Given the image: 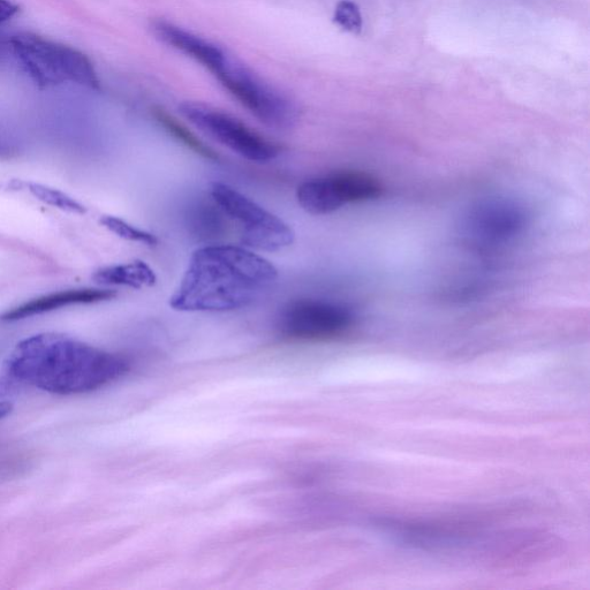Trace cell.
Returning a JSON list of instances; mask_svg holds the SVG:
<instances>
[{"mask_svg": "<svg viewBox=\"0 0 590 590\" xmlns=\"http://www.w3.org/2000/svg\"><path fill=\"white\" fill-rule=\"evenodd\" d=\"M377 179L367 173L345 171L308 179L297 189L300 207L310 215L335 213L350 203L374 200L381 195Z\"/></svg>", "mask_w": 590, "mask_h": 590, "instance_id": "52a82bcc", "label": "cell"}, {"mask_svg": "<svg viewBox=\"0 0 590 590\" xmlns=\"http://www.w3.org/2000/svg\"><path fill=\"white\" fill-rule=\"evenodd\" d=\"M18 142L14 140L13 136L6 132L3 127H0V158L9 160L19 155Z\"/></svg>", "mask_w": 590, "mask_h": 590, "instance_id": "ac0fdd59", "label": "cell"}, {"mask_svg": "<svg viewBox=\"0 0 590 590\" xmlns=\"http://www.w3.org/2000/svg\"><path fill=\"white\" fill-rule=\"evenodd\" d=\"M334 21L345 32L360 34L362 30V15L357 4L351 0H342L336 6Z\"/></svg>", "mask_w": 590, "mask_h": 590, "instance_id": "e0dca14e", "label": "cell"}, {"mask_svg": "<svg viewBox=\"0 0 590 590\" xmlns=\"http://www.w3.org/2000/svg\"><path fill=\"white\" fill-rule=\"evenodd\" d=\"M153 30L158 40L195 59L196 62L207 67L210 72L215 73L228 56L216 44L170 24L168 21L154 22Z\"/></svg>", "mask_w": 590, "mask_h": 590, "instance_id": "8fae6325", "label": "cell"}, {"mask_svg": "<svg viewBox=\"0 0 590 590\" xmlns=\"http://www.w3.org/2000/svg\"><path fill=\"white\" fill-rule=\"evenodd\" d=\"M154 117L166 132L173 136L177 141L183 143L188 149L194 151L209 161H219V155L216 151L204 143L199 136H196L188 127L181 124L178 119L171 116L170 113L163 109H155Z\"/></svg>", "mask_w": 590, "mask_h": 590, "instance_id": "4fadbf2b", "label": "cell"}, {"mask_svg": "<svg viewBox=\"0 0 590 590\" xmlns=\"http://www.w3.org/2000/svg\"><path fill=\"white\" fill-rule=\"evenodd\" d=\"M101 224L105 229H108L110 232L116 234V236L121 239L139 242V244L150 247L156 246L158 244V239L155 234L136 228V226L124 221V219L119 217L103 216L101 218Z\"/></svg>", "mask_w": 590, "mask_h": 590, "instance_id": "2e32d148", "label": "cell"}, {"mask_svg": "<svg viewBox=\"0 0 590 590\" xmlns=\"http://www.w3.org/2000/svg\"><path fill=\"white\" fill-rule=\"evenodd\" d=\"M528 223V211L518 201L488 199L467 211L461 222V233L476 246L497 247L521 236Z\"/></svg>", "mask_w": 590, "mask_h": 590, "instance_id": "ba28073f", "label": "cell"}, {"mask_svg": "<svg viewBox=\"0 0 590 590\" xmlns=\"http://www.w3.org/2000/svg\"><path fill=\"white\" fill-rule=\"evenodd\" d=\"M353 310L340 302L299 299L287 305L279 317V329L297 340H325L349 331L354 324Z\"/></svg>", "mask_w": 590, "mask_h": 590, "instance_id": "9c48e42d", "label": "cell"}, {"mask_svg": "<svg viewBox=\"0 0 590 590\" xmlns=\"http://www.w3.org/2000/svg\"><path fill=\"white\" fill-rule=\"evenodd\" d=\"M211 198L226 217L240 224L242 246L261 252H278L293 244L295 234L282 218L248 196L223 183H213Z\"/></svg>", "mask_w": 590, "mask_h": 590, "instance_id": "277c9868", "label": "cell"}, {"mask_svg": "<svg viewBox=\"0 0 590 590\" xmlns=\"http://www.w3.org/2000/svg\"><path fill=\"white\" fill-rule=\"evenodd\" d=\"M117 293L102 289H75L43 295L26 302V304L7 310L0 315V321L15 322L36 315L54 312V310L73 306L97 304L115 298Z\"/></svg>", "mask_w": 590, "mask_h": 590, "instance_id": "30bf717a", "label": "cell"}, {"mask_svg": "<svg viewBox=\"0 0 590 590\" xmlns=\"http://www.w3.org/2000/svg\"><path fill=\"white\" fill-rule=\"evenodd\" d=\"M225 216L216 203L215 206L201 204V206L195 207L192 215L189 216V226H192L196 237L206 240L215 239L225 232L226 225L223 218Z\"/></svg>", "mask_w": 590, "mask_h": 590, "instance_id": "5bb4252c", "label": "cell"}, {"mask_svg": "<svg viewBox=\"0 0 590 590\" xmlns=\"http://www.w3.org/2000/svg\"><path fill=\"white\" fill-rule=\"evenodd\" d=\"M12 411V403L7 402V400H2V402H0V420H3L7 415H10Z\"/></svg>", "mask_w": 590, "mask_h": 590, "instance_id": "44dd1931", "label": "cell"}, {"mask_svg": "<svg viewBox=\"0 0 590 590\" xmlns=\"http://www.w3.org/2000/svg\"><path fill=\"white\" fill-rule=\"evenodd\" d=\"M18 11V6L11 3L10 0H0V25L11 20Z\"/></svg>", "mask_w": 590, "mask_h": 590, "instance_id": "d6986e66", "label": "cell"}, {"mask_svg": "<svg viewBox=\"0 0 590 590\" xmlns=\"http://www.w3.org/2000/svg\"><path fill=\"white\" fill-rule=\"evenodd\" d=\"M14 59H17L37 85H65L100 88L95 68L90 60L66 45L33 35L11 37Z\"/></svg>", "mask_w": 590, "mask_h": 590, "instance_id": "3957f363", "label": "cell"}, {"mask_svg": "<svg viewBox=\"0 0 590 590\" xmlns=\"http://www.w3.org/2000/svg\"><path fill=\"white\" fill-rule=\"evenodd\" d=\"M93 279L104 286H126L135 290L154 286L157 282L154 269L143 261L98 269L94 272Z\"/></svg>", "mask_w": 590, "mask_h": 590, "instance_id": "7c38bea8", "label": "cell"}, {"mask_svg": "<svg viewBox=\"0 0 590 590\" xmlns=\"http://www.w3.org/2000/svg\"><path fill=\"white\" fill-rule=\"evenodd\" d=\"M27 191L34 196L36 200L48 204L50 207L66 211V213L83 215L87 213V208L72 196L59 191V189L36 183H22Z\"/></svg>", "mask_w": 590, "mask_h": 590, "instance_id": "9a60e30c", "label": "cell"}, {"mask_svg": "<svg viewBox=\"0 0 590 590\" xmlns=\"http://www.w3.org/2000/svg\"><path fill=\"white\" fill-rule=\"evenodd\" d=\"M179 111L202 133L249 162L268 163L281 154L274 142L228 113L193 102L181 104Z\"/></svg>", "mask_w": 590, "mask_h": 590, "instance_id": "8992f818", "label": "cell"}, {"mask_svg": "<svg viewBox=\"0 0 590 590\" xmlns=\"http://www.w3.org/2000/svg\"><path fill=\"white\" fill-rule=\"evenodd\" d=\"M14 58L11 39H0V64Z\"/></svg>", "mask_w": 590, "mask_h": 590, "instance_id": "ffe728a7", "label": "cell"}, {"mask_svg": "<svg viewBox=\"0 0 590 590\" xmlns=\"http://www.w3.org/2000/svg\"><path fill=\"white\" fill-rule=\"evenodd\" d=\"M214 75L261 123L277 130H289L297 124V105L237 59L226 56Z\"/></svg>", "mask_w": 590, "mask_h": 590, "instance_id": "5b68a950", "label": "cell"}, {"mask_svg": "<svg viewBox=\"0 0 590 590\" xmlns=\"http://www.w3.org/2000/svg\"><path fill=\"white\" fill-rule=\"evenodd\" d=\"M278 270L252 249L207 245L189 260L170 306L178 312H233L251 306L277 283Z\"/></svg>", "mask_w": 590, "mask_h": 590, "instance_id": "7a4b0ae2", "label": "cell"}, {"mask_svg": "<svg viewBox=\"0 0 590 590\" xmlns=\"http://www.w3.org/2000/svg\"><path fill=\"white\" fill-rule=\"evenodd\" d=\"M130 363L58 332H45L14 347L0 369V398L35 388L55 395L101 389L123 377Z\"/></svg>", "mask_w": 590, "mask_h": 590, "instance_id": "6da1fadb", "label": "cell"}]
</instances>
